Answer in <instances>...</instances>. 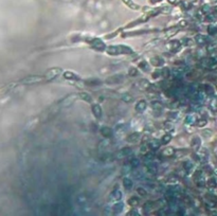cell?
<instances>
[{
	"label": "cell",
	"mask_w": 217,
	"mask_h": 216,
	"mask_svg": "<svg viewBox=\"0 0 217 216\" xmlns=\"http://www.w3.org/2000/svg\"><path fill=\"white\" fill-rule=\"evenodd\" d=\"M146 171H147V174L150 175H156L157 174V167L152 163L150 165H146Z\"/></svg>",
	"instance_id": "25"
},
{
	"label": "cell",
	"mask_w": 217,
	"mask_h": 216,
	"mask_svg": "<svg viewBox=\"0 0 217 216\" xmlns=\"http://www.w3.org/2000/svg\"><path fill=\"white\" fill-rule=\"evenodd\" d=\"M79 99V94H75V93H72V94H69L68 97H66L65 99H62L59 103V106H62V107H69L73 104L76 100Z\"/></svg>",
	"instance_id": "2"
},
{
	"label": "cell",
	"mask_w": 217,
	"mask_h": 216,
	"mask_svg": "<svg viewBox=\"0 0 217 216\" xmlns=\"http://www.w3.org/2000/svg\"><path fill=\"white\" fill-rule=\"evenodd\" d=\"M162 104L159 103V102H153L152 103V109L155 111V112H161L162 110Z\"/></svg>",
	"instance_id": "21"
},
{
	"label": "cell",
	"mask_w": 217,
	"mask_h": 216,
	"mask_svg": "<svg viewBox=\"0 0 217 216\" xmlns=\"http://www.w3.org/2000/svg\"><path fill=\"white\" fill-rule=\"evenodd\" d=\"M44 80L42 76H39V75H30V76H27L22 80V84L25 85H32V84H36V83H39Z\"/></svg>",
	"instance_id": "4"
},
{
	"label": "cell",
	"mask_w": 217,
	"mask_h": 216,
	"mask_svg": "<svg viewBox=\"0 0 217 216\" xmlns=\"http://www.w3.org/2000/svg\"><path fill=\"white\" fill-rule=\"evenodd\" d=\"M146 106H147L146 102H145V101H143V100H141V101H139V102L136 104L134 109H136L137 112H143L144 110H145Z\"/></svg>",
	"instance_id": "10"
},
{
	"label": "cell",
	"mask_w": 217,
	"mask_h": 216,
	"mask_svg": "<svg viewBox=\"0 0 217 216\" xmlns=\"http://www.w3.org/2000/svg\"><path fill=\"white\" fill-rule=\"evenodd\" d=\"M79 97H80L82 100H84V101H86V102H88V103H91V102H92L91 95H90L89 93H87V92H82V93L79 94Z\"/></svg>",
	"instance_id": "24"
},
{
	"label": "cell",
	"mask_w": 217,
	"mask_h": 216,
	"mask_svg": "<svg viewBox=\"0 0 217 216\" xmlns=\"http://www.w3.org/2000/svg\"><path fill=\"white\" fill-rule=\"evenodd\" d=\"M60 72H61V69L60 68H57V67H54V68H51L49 69L47 72H46V75H45V80L47 81H52L54 80L56 76H58L60 74Z\"/></svg>",
	"instance_id": "3"
},
{
	"label": "cell",
	"mask_w": 217,
	"mask_h": 216,
	"mask_svg": "<svg viewBox=\"0 0 217 216\" xmlns=\"http://www.w3.org/2000/svg\"><path fill=\"white\" fill-rule=\"evenodd\" d=\"M131 165H124L123 166V169H122V174L123 175H127V174H129L130 172H131Z\"/></svg>",
	"instance_id": "36"
},
{
	"label": "cell",
	"mask_w": 217,
	"mask_h": 216,
	"mask_svg": "<svg viewBox=\"0 0 217 216\" xmlns=\"http://www.w3.org/2000/svg\"><path fill=\"white\" fill-rule=\"evenodd\" d=\"M128 203H129L131 207H137V205L140 203V199H139L138 197H136V196H132V197H130V199L128 200Z\"/></svg>",
	"instance_id": "28"
},
{
	"label": "cell",
	"mask_w": 217,
	"mask_h": 216,
	"mask_svg": "<svg viewBox=\"0 0 217 216\" xmlns=\"http://www.w3.org/2000/svg\"><path fill=\"white\" fill-rule=\"evenodd\" d=\"M106 52L109 55H119V54H131L133 51L128 46L119 45V46H109Z\"/></svg>",
	"instance_id": "1"
},
{
	"label": "cell",
	"mask_w": 217,
	"mask_h": 216,
	"mask_svg": "<svg viewBox=\"0 0 217 216\" xmlns=\"http://www.w3.org/2000/svg\"><path fill=\"white\" fill-rule=\"evenodd\" d=\"M170 69H167V68H165V69H163L162 71H161V74L164 76V78H166V76H168L170 75Z\"/></svg>",
	"instance_id": "45"
},
{
	"label": "cell",
	"mask_w": 217,
	"mask_h": 216,
	"mask_svg": "<svg viewBox=\"0 0 217 216\" xmlns=\"http://www.w3.org/2000/svg\"><path fill=\"white\" fill-rule=\"evenodd\" d=\"M132 214H134V215H138V213L136 212V211H133V210H131L129 213H128V215H132Z\"/></svg>",
	"instance_id": "50"
},
{
	"label": "cell",
	"mask_w": 217,
	"mask_h": 216,
	"mask_svg": "<svg viewBox=\"0 0 217 216\" xmlns=\"http://www.w3.org/2000/svg\"><path fill=\"white\" fill-rule=\"evenodd\" d=\"M123 185H124V188L126 189V190H131L132 189V186H133V182H132V180L130 179V178H124L123 179Z\"/></svg>",
	"instance_id": "18"
},
{
	"label": "cell",
	"mask_w": 217,
	"mask_h": 216,
	"mask_svg": "<svg viewBox=\"0 0 217 216\" xmlns=\"http://www.w3.org/2000/svg\"><path fill=\"white\" fill-rule=\"evenodd\" d=\"M211 107H212V109L217 110V100H216V99H213V100H212V102H211Z\"/></svg>",
	"instance_id": "46"
},
{
	"label": "cell",
	"mask_w": 217,
	"mask_h": 216,
	"mask_svg": "<svg viewBox=\"0 0 217 216\" xmlns=\"http://www.w3.org/2000/svg\"><path fill=\"white\" fill-rule=\"evenodd\" d=\"M124 76L122 75V74H117V75H112V76H110V78H108L107 79V83L108 84H115V83H122L123 81H124Z\"/></svg>",
	"instance_id": "7"
},
{
	"label": "cell",
	"mask_w": 217,
	"mask_h": 216,
	"mask_svg": "<svg viewBox=\"0 0 217 216\" xmlns=\"http://www.w3.org/2000/svg\"><path fill=\"white\" fill-rule=\"evenodd\" d=\"M194 122H195V117L194 116H192V114H189V116H186V118H185V123L186 124H194Z\"/></svg>",
	"instance_id": "34"
},
{
	"label": "cell",
	"mask_w": 217,
	"mask_h": 216,
	"mask_svg": "<svg viewBox=\"0 0 217 216\" xmlns=\"http://www.w3.org/2000/svg\"><path fill=\"white\" fill-rule=\"evenodd\" d=\"M141 153L143 154V155H145L146 153H148L150 152V145H148V144H144V145H142L141 146Z\"/></svg>",
	"instance_id": "37"
},
{
	"label": "cell",
	"mask_w": 217,
	"mask_h": 216,
	"mask_svg": "<svg viewBox=\"0 0 217 216\" xmlns=\"http://www.w3.org/2000/svg\"><path fill=\"white\" fill-rule=\"evenodd\" d=\"M133 177L136 178V179H143L144 178V174L142 173V172H139V171H136V172H133Z\"/></svg>",
	"instance_id": "39"
},
{
	"label": "cell",
	"mask_w": 217,
	"mask_h": 216,
	"mask_svg": "<svg viewBox=\"0 0 217 216\" xmlns=\"http://www.w3.org/2000/svg\"><path fill=\"white\" fill-rule=\"evenodd\" d=\"M130 165H131V167H134V169L138 167L140 165V160L138 158H132L130 161Z\"/></svg>",
	"instance_id": "35"
},
{
	"label": "cell",
	"mask_w": 217,
	"mask_h": 216,
	"mask_svg": "<svg viewBox=\"0 0 217 216\" xmlns=\"http://www.w3.org/2000/svg\"><path fill=\"white\" fill-rule=\"evenodd\" d=\"M155 72H156V73H153V74H152V76H153L154 79H157L158 76L161 75V70H156Z\"/></svg>",
	"instance_id": "47"
},
{
	"label": "cell",
	"mask_w": 217,
	"mask_h": 216,
	"mask_svg": "<svg viewBox=\"0 0 217 216\" xmlns=\"http://www.w3.org/2000/svg\"><path fill=\"white\" fill-rule=\"evenodd\" d=\"M205 124H206V120H204V119H203V120H200V121L198 122V126H199V127H202V126H204Z\"/></svg>",
	"instance_id": "49"
},
{
	"label": "cell",
	"mask_w": 217,
	"mask_h": 216,
	"mask_svg": "<svg viewBox=\"0 0 217 216\" xmlns=\"http://www.w3.org/2000/svg\"><path fill=\"white\" fill-rule=\"evenodd\" d=\"M183 167H184V170H185V171H187V172H189V171H191V169L193 167V163H192L191 161H185V162H184V166H183Z\"/></svg>",
	"instance_id": "42"
},
{
	"label": "cell",
	"mask_w": 217,
	"mask_h": 216,
	"mask_svg": "<svg viewBox=\"0 0 217 216\" xmlns=\"http://www.w3.org/2000/svg\"><path fill=\"white\" fill-rule=\"evenodd\" d=\"M91 110H92V113L94 114V117L97 119H101L102 118V114H103V111H102V108L99 104H93L92 107H91Z\"/></svg>",
	"instance_id": "9"
},
{
	"label": "cell",
	"mask_w": 217,
	"mask_h": 216,
	"mask_svg": "<svg viewBox=\"0 0 217 216\" xmlns=\"http://www.w3.org/2000/svg\"><path fill=\"white\" fill-rule=\"evenodd\" d=\"M148 145H150V148L156 151V150H158V148L160 147V142H159L158 140H153V141L150 142Z\"/></svg>",
	"instance_id": "26"
},
{
	"label": "cell",
	"mask_w": 217,
	"mask_h": 216,
	"mask_svg": "<svg viewBox=\"0 0 217 216\" xmlns=\"http://www.w3.org/2000/svg\"><path fill=\"white\" fill-rule=\"evenodd\" d=\"M91 45H92V47L94 48V49H97V50H100V51H103L104 49H105V44H104V41L102 40V39H100V38H93L92 39V41H91Z\"/></svg>",
	"instance_id": "5"
},
{
	"label": "cell",
	"mask_w": 217,
	"mask_h": 216,
	"mask_svg": "<svg viewBox=\"0 0 217 216\" xmlns=\"http://www.w3.org/2000/svg\"><path fill=\"white\" fill-rule=\"evenodd\" d=\"M208 32H209L210 35H214V34L217 33V28L214 27V26H210V27L208 28Z\"/></svg>",
	"instance_id": "41"
},
{
	"label": "cell",
	"mask_w": 217,
	"mask_h": 216,
	"mask_svg": "<svg viewBox=\"0 0 217 216\" xmlns=\"http://www.w3.org/2000/svg\"><path fill=\"white\" fill-rule=\"evenodd\" d=\"M128 74H129L130 76H137V75L139 74L138 69H137V68H130V69L128 70Z\"/></svg>",
	"instance_id": "38"
},
{
	"label": "cell",
	"mask_w": 217,
	"mask_h": 216,
	"mask_svg": "<svg viewBox=\"0 0 217 216\" xmlns=\"http://www.w3.org/2000/svg\"><path fill=\"white\" fill-rule=\"evenodd\" d=\"M208 185H209V188H215L216 186V180L214 178H211L208 182Z\"/></svg>",
	"instance_id": "44"
},
{
	"label": "cell",
	"mask_w": 217,
	"mask_h": 216,
	"mask_svg": "<svg viewBox=\"0 0 217 216\" xmlns=\"http://www.w3.org/2000/svg\"><path fill=\"white\" fill-rule=\"evenodd\" d=\"M153 161H154V155H153V154H150V152L146 153V154H145V157H144V162H145V164H146V165H150V164L153 163Z\"/></svg>",
	"instance_id": "20"
},
{
	"label": "cell",
	"mask_w": 217,
	"mask_h": 216,
	"mask_svg": "<svg viewBox=\"0 0 217 216\" xmlns=\"http://www.w3.org/2000/svg\"><path fill=\"white\" fill-rule=\"evenodd\" d=\"M203 87L205 88V91H206V93H208V94H213L214 89H213V87H212L211 85H204Z\"/></svg>",
	"instance_id": "43"
},
{
	"label": "cell",
	"mask_w": 217,
	"mask_h": 216,
	"mask_svg": "<svg viewBox=\"0 0 217 216\" xmlns=\"http://www.w3.org/2000/svg\"><path fill=\"white\" fill-rule=\"evenodd\" d=\"M195 40L198 42V44H200V45H203V44H205V41H206V37L204 36V35H201V34H198L196 37H195Z\"/></svg>",
	"instance_id": "29"
},
{
	"label": "cell",
	"mask_w": 217,
	"mask_h": 216,
	"mask_svg": "<svg viewBox=\"0 0 217 216\" xmlns=\"http://www.w3.org/2000/svg\"><path fill=\"white\" fill-rule=\"evenodd\" d=\"M64 78L67 79V80H70V81H72V80H79V78L73 73V72H71V71L65 72V73H64Z\"/></svg>",
	"instance_id": "22"
},
{
	"label": "cell",
	"mask_w": 217,
	"mask_h": 216,
	"mask_svg": "<svg viewBox=\"0 0 217 216\" xmlns=\"http://www.w3.org/2000/svg\"><path fill=\"white\" fill-rule=\"evenodd\" d=\"M121 99H122L124 102H126V103H129V102L132 101V97H131L129 93H124V94H122Z\"/></svg>",
	"instance_id": "31"
},
{
	"label": "cell",
	"mask_w": 217,
	"mask_h": 216,
	"mask_svg": "<svg viewBox=\"0 0 217 216\" xmlns=\"http://www.w3.org/2000/svg\"><path fill=\"white\" fill-rule=\"evenodd\" d=\"M162 156L164 157H172L174 154H175V150L173 147H166V148H163V151L161 152Z\"/></svg>",
	"instance_id": "17"
},
{
	"label": "cell",
	"mask_w": 217,
	"mask_h": 216,
	"mask_svg": "<svg viewBox=\"0 0 217 216\" xmlns=\"http://www.w3.org/2000/svg\"><path fill=\"white\" fill-rule=\"evenodd\" d=\"M154 207H155V202H153V201H146L145 203L143 204V210H144V212H145L146 214H148Z\"/></svg>",
	"instance_id": "15"
},
{
	"label": "cell",
	"mask_w": 217,
	"mask_h": 216,
	"mask_svg": "<svg viewBox=\"0 0 217 216\" xmlns=\"http://www.w3.org/2000/svg\"><path fill=\"white\" fill-rule=\"evenodd\" d=\"M150 64L154 65V66H161L164 64V59L162 57H159V56H156V57H153L151 58V61Z\"/></svg>",
	"instance_id": "14"
},
{
	"label": "cell",
	"mask_w": 217,
	"mask_h": 216,
	"mask_svg": "<svg viewBox=\"0 0 217 216\" xmlns=\"http://www.w3.org/2000/svg\"><path fill=\"white\" fill-rule=\"evenodd\" d=\"M101 133H102L103 137H105V138L108 139V138H110V137L112 136L113 131H112V129H111L110 127H108V126H104V127L101 128Z\"/></svg>",
	"instance_id": "13"
},
{
	"label": "cell",
	"mask_w": 217,
	"mask_h": 216,
	"mask_svg": "<svg viewBox=\"0 0 217 216\" xmlns=\"http://www.w3.org/2000/svg\"><path fill=\"white\" fill-rule=\"evenodd\" d=\"M140 138H141V133L140 132H133V133L129 135L126 140L129 143H136V142H138L140 140Z\"/></svg>",
	"instance_id": "11"
},
{
	"label": "cell",
	"mask_w": 217,
	"mask_h": 216,
	"mask_svg": "<svg viewBox=\"0 0 217 216\" xmlns=\"http://www.w3.org/2000/svg\"><path fill=\"white\" fill-rule=\"evenodd\" d=\"M139 86H140V88L141 89H143V90H146L147 88H150V83H148V81L147 80H141L140 82H139Z\"/></svg>",
	"instance_id": "27"
},
{
	"label": "cell",
	"mask_w": 217,
	"mask_h": 216,
	"mask_svg": "<svg viewBox=\"0 0 217 216\" xmlns=\"http://www.w3.org/2000/svg\"><path fill=\"white\" fill-rule=\"evenodd\" d=\"M111 209H112V212H113V213L119 214V213H121V212L123 211L124 204H123V202H118V203H115Z\"/></svg>",
	"instance_id": "19"
},
{
	"label": "cell",
	"mask_w": 217,
	"mask_h": 216,
	"mask_svg": "<svg viewBox=\"0 0 217 216\" xmlns=\"http://www.w3.org/2000/svg\"><path fill=\"white\" fill-rule=\"evenodd\" d=\"M130 154H132V151H131V148H129V147H125V148H122V150H120L118 153H117V155H115V157L118 158V159H122V158H125V157H128Z\"/></svg>",
	"instance_id": "6"
},
{
	"label": "cell",
	"mask_w": 217,
	"mask_h": 216,
	"mask_svg": "<svg viewBox=\"0 0 217 216\" xmlns=\"http://www.w3.org/2000/svg\"><path fill=\"white\" fill-rule=\"evenodd\" d=\"M121 198H122V193H121V191H119V190L112 191V192L110 193L109 197H108L109 201H120Z\"/></svg>",
	"instance_id": "8"
},
{
	"label": "cell",
	"mask_w": 217,
	"mask_h": 216,
	"mask_svg": "<svg viewBox=\"0 0 217 216\" xmlns=\"http://www.w3.org/2000/svg\"><path fill=\"white\" fill-rule=\"evenodd\" d=\"M108 144H109V140H104V141H102V142L100 143V145H99L100 151H104L105 148H107Z\"/></svg>",
	"instance_id": "30"
},
{
	"label": "cell",
	"mask_w": 217,
	"mask_h": 216,
	"mask_svg": "<svg viewBox=\"0 0 217 216\" xmlns=\"http://www.w3.org/2000/svg\"><path fill=\"white\" fill-rule=\"evenodd\" d=\"M111 211H112V209H111L110 207H106V209H105V211H104V214H105V215L111 214Z\"/></svg>",
	"instance_id": "48"
},
{
	"label": "cell",
	"mask_w": 217,
	"mask_h": 216,
	"mask_svg": "<svg viewBox=\"0 0 217 216\" xmlns=\"http://www.w3.org/2000/svg\"><path fill=\"white\" fill-rule=\"evenodd\" d=\"M86 84L89 85V86H98V85L101 84V81H99V80H88V81H86Z\"/></svg>",
	"instance_id": "32"
},
{
	"label": "cell",
	"mask_w": 217,
	"mask_h": 216,
	"mask_svg": "<svg viewBox=\"0 0 217 216\" xmlns=\"http://www.w3.org/2000/svg\"><path fill=\"white\" fill-rule=\"evenodd\" d=\"M137 193H138L140 196H146V194H147L146 190L144 189V188H141V186L137 189Z\"/></svg>",
	"instance_id": "40"
},
{
	"label": "cell",
	"mask_w": 217,
	"mask_h": 216,
	"mask_svg": "<svg viewBox=\"0 0 217 216\" xmlns=\"http://www.w3.org/2000/svg\"><path fill=\"white\" fill-rule=\"evenodd\" d=\"M139 67H140L143 71L148 72V71H150V69H151V64H148V63H147V61H145V60H143V61H141V63L139 64Z\"/></svg>",
	"instance_id": "23"
},
{
	"label": "cell",
	"mask_w": 217,
	"mask_h": 216,
	"mask_svg": "<svg viewBox=\"0 0 217 216\" xmlns=\"http://www.w3.org/2000/svg\"><path fill=\"white\" fill-rule=\"evenodd\" d=\"M171 140H172V136L171 135H164L162 137V139H161V143L162 144H167Z\"/></svg>",
	"instance_id": "33"
},
{
	"label": "cell",
	"mask_w": 217,
	"mask_h": 216,
	"mask_svg": "<svg viewBox=\"0 0 217 216\" xmlns=\"http://www.w3.org/2000/svg\"><path fill=\"white\" fill-rule=\"evenodd\" d=\"M200 146H201V140H200V138L199 137H194L193 138V140H192V148L194 150V151H198L199 148H200Z\"/></svg>",
	"instance_id": "12"
},
{
	"label": "cell",
	"mask_w": 217,
	"mask_h": 216,
	"mask_svg": "<svg viewBox=\"0 0 217 216\" xmlns=\"http://www.w3.org/2000/svg\"><path fill=\"white\" fill-rule=\"evenodd\" d=\"M168 49L170 50H173V51H177L179 48H180V42L178 40H172L168 42Z\"/></svg>",
	"instance_id": "16"
}]
</instances>
